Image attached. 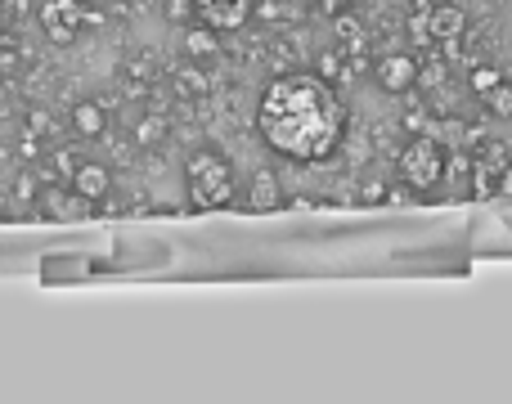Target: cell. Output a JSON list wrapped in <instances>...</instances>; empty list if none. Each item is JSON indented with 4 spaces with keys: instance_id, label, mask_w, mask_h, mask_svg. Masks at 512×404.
<instances>
[{
    "instance_id": "7a4b0ae2",
    "label": "cell",
    "mask_w": 512,
    "mask_h": 404,
    "mask_svg": "<svg viewBox=\"0 0 512 404\" xmlns=\"http://www.w3.org/2000/svg\"><path fill=\"white\" fill-rule=\"evenodd\" d=\"M185 185H189V202L198 211H216L234 198V167L212 149H198L185 167Z\"/></svg>"
},
{
    "instance_id": "8992f818",
    "label": "cell",
    "mask_w": 512,
    "mask_h": 404,
    "mask_svg": "<svg viewBox=\"0 0 512 404\" xmlns=\"http://www.w3.org/2000/svg\"><path fill=\"white\" fill-rule=\"evenodd\" d=\"M463 27H468V14H463L459 5H436L432 14H427V36H432L436 45H454L463 36Z\"/></svg>"
},
{
    "instance_id": "9c48e42d",
    "label": "cell",
    "mask_w": 512,
    "mask_h": 404,
    "mask_svg": "<svg viewBox=\"0 0 512 404\" xmlns=\"http://www.w3.org/2000/svg\"><path fill=\"white\" fill-rule=\"evenodd\" d=\"M72 126H77L81 140H99L108 126L104 117V104H95V99H81V104H72Z\"/></svg>"
},
{
    "instance_id": "277c9868",
    "label": "cell",
    "mask_w": 512,
    "mask_h": 404,
    "mask_svg": "<svg viewBox=\"0 0 512 404\" xmlns=\"http://www.w3.org/2000/svg\"><path fill=\"white\" fill-rule=\"evenodd\" d=\"M36 18H41V32L54 45H68V41H77L81 23H86V9H81V0H45Z\"/></svg>"
},
{
    "instance_id": "5bb4252c",
    "label": "cell",
    "mask_w": 512,
    "mask_h": 404,
    "mask_svg": "<svg viewBox=\"0 0 512 404\" xmlns=\"http://www.w3.org/2000/svg\"><path fill=\"white\" fill-rule=\"evenodd\" d=\"M14 50V41H9V32H0V54H9Z\"/></svg>"
},
{
    "instance_id": "52a82bcc",
    "label": "cell",
    "mask_w": 512,
    "mask_h": 404,
    "mask_svg": "<svg viewBox=\"0 0 512 404\" xmlns=\"http://www.w3.org/2000/svg\"><path fill=\"white\" fill-rule=\"evenodd\" d=\"M373 72H378V86L391 90V95H400V90H409L418 81V63L409 59V54H387Z\"/></svg>"
},
{
    "instance_id": "30bf717a",
    "label": "cell",
    "mask_w": 512,
    "mask_h": 404,
    "mask_svg": "<svg viewBox=\"0 0 512 404\" xmlns=\"http://www.w3.org/2000/svg\"><path fill=\"white\" fill-rule=\"evenodd\" d=\"M274 207H279V180L270 171H261V176H252V211H274Z\"/></svg>"
},
{
    "instance_id": "ba28073f",
    "label": "cell",
    "mask_w": 512,
    "mask_h": 404,
    "mask_svg": "<svg viewBox=\"0 0 512 404\" xmlns=\"http://www.w3.org/2000/svg\"><path fill=\"white\" fill-rule=\"evenodd\" d=\"M108 189H113V176H108V167H99V162H81V167L72 171V194L81 202L108 198Z\"/></svg>"
},
{
    "instance_id": "4fadbf2b",
    "label": "cell",
    "mask_w": 512,
    "mask_h": 404,
    "mask_svg": "<svg viewBox=\"0 0 512 404\" xmlns=\"http://www.w3.org/2000/svg\"><path fill=\"white\" fill-rule=\"evenodd\" d=\"M189 50H212V36H189Z\"/></svg>"
},
{
    "instance_id": "7c38bea8",
    "label": "cell",
    "mask_w": 512,
    "mask_h": 404,
    "mask_svg": "<svg viewBox=\"0 0 512 404\" xmlns=\"http://www.w3.org/2000/svg\"><path fill=\"white\" fill-rule=\"evenodd\" d=\"M499 81H504V72H499V68H477V72H472V86H477L481 95H486V90H495Z\"/></svg>"
},
{
    "instance_id": "9a60e30c",
    "label": "cell",
    "mask_w": 512,
    "mask_h": 404,
    "mask_svg": "<svg viewBox=\"0 0 512 404\" xmlns=\"http://www.w3.org/2000/svg\"><path fill=\"white\" fill-rule=\"evenodd\" d=\"M324 5H333V9H346V5H355V0H324Z\"/></svg>"
},
{
    "instance_id": "3957f363",
    "label": "cell",
    "mask_w": 512,
    "mask_h": 404,
    "mask_svg": "<svg viewBox=\"0 0 512 404\" xmlns=\"http://www.w3.org/2000/svg\"><path fill=\"white\" fill-rule=\"evenodd\" d=\"M400 176L414 189H436L445 176V158L436 149V140H409L405 153H400Z\"/></svg>"
},
{
    "instance_id": "8fae6325",
    "label": "cell",
    "mask_w": 512,
    "mask_h": 404,
    "mask_svg": "<svg viewBox=\"0 0 512 404\" xmlns=\"http://www.w3.org/2000/svg\"><path fill=\"white\" fill-rule=\"evenodd\" d=\"M486 104L495 117H512V81H499L495 90H486Z\"/></svg>"
},
{
    "instance_id": "5b68a950",
    "label": "cell",
    "mask_w": 512,
    "mask_h": 404,
    "mask_svg": "<svg viewBox=\"0 0 512 404\" xmlns=\"http://www.w3.org/2000/svg\"><path fill=\"white\" fill-rule=\"evenodd\" d=\"M194 5L212 32H239L252 14V0H194Z\"/></svg>"
},
{
    "instance_id": "6da1fadb",
    "label": "cell",
    "mask_w": 512,
    "mask_h": 404,
    "mask_svg": "<svg viewBox=\"0 0 512 404\" xmlns=\"http://www.w3.org/2000/svg\"><path fill=\"white\" fill-rule=\"evenodd\" d=\"M346 126V108L324 77L288 72L265 86L256 104V131L274 153L292 162H319L337 149Z\"/></svg>"
}]
</instances>
